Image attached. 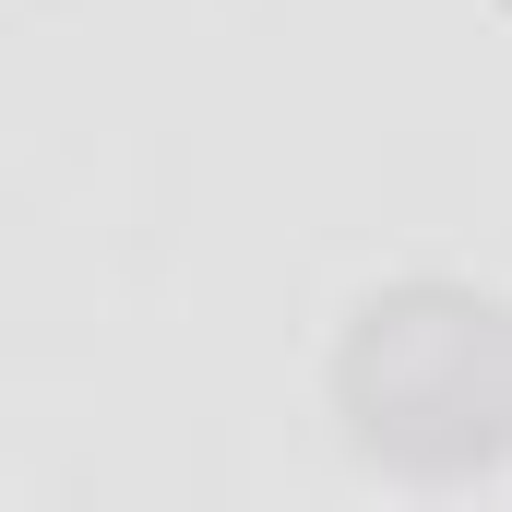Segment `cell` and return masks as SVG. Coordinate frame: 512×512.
Returning a JSON list of instances; mask_svg holds the SVG:
<instances>
[{
  "instance_id": "6da1fadb",
  "label": "cell",
  "mask_w": 512,
  "mask_h": 512,
  "mask_svg": "<svg viewBox=\"0 0 512 512\" xmlns=\"http://www.w3.org/2000/svg\"><path fill=\"white\" fill-rule=\"evenodd\" d=\"M346 441L393 477H477L512 453V298L477 286H382L334 346Z\"/></svg>"
}]
</instances>
